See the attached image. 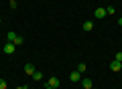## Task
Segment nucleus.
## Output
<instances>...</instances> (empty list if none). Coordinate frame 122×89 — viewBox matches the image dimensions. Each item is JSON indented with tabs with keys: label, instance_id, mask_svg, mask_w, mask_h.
Masks as SVG:
<instances>
[{
	"label": "nucleus",
	"instance_id": "f257e3e1",
	"mask_svg": "<svg viewBox=\"0 0 122 89\" xmlns=\"http://www.w3.org/2000/svg\"><path fill=\"white\" fill-rule=\"evenodd\" d=\"M14 51H16V45H14V42H8V45L2 47V53H4V55H12Z\"/></svg>",
	"mask_w": 122,
	"mask_h": 89
},
{
	"label": "nucleus",
	"instance_id": "f03ea898",
	"mask_svg": "<svg viewBox=\"0 0 122 89\" xmlns=\"http://www.w3.org/2000/svg\"><path fill=\"white\" fill-rule=\"evenodd\" d=\"M69 81H71V83H77V81H81V73H79V71H71Z\"/></svg>",
	"mask_w": 122,
	"mask_h": 89
},
{
	"label": "nucleus",
	"instance_id": "7ed1b4c3",
	"mask_svg": "<svg viewBox=\"0 0 122 89\" xmlns=\"http://www.w3.org/2000/svg\"><path fill=\"white\" fill-rule=\"evenodd\" d=\"M35 71H37L35 65H30V63H26V65H25V73H26L29 77H33V73H35Z\"/></svg>",
	"mask_w": 122,
	"mask_h": 89
},
{
	"label": "nucleus",
	"instance_id": "20e7f679",
	"mask_svg": "<svg viewBox=\"0 0 122 89\" xmlns=\"http://www.w3.org/2000/svg\"><path fill=\"white\" fill-rule=\"evenodd\" d=\"M110 69H112L114 73H118L122 69V63H118V61H112V63H110Z\"/></svg>",
	"mask_w": 122,
	"mask_h": 89
},
{
	"label": "nucleus",
	"instance_id": "39448f33",
	"mask_svg": "<svg viewBox=\"0 0 122 89\" xmlns=\"http://www.w3.org/2000/svg\"><path fill=\"white\" fill-rule=\"evenodd\" d=\"M81 87H83V89H92V87H94L92 79H83V77H81Z\"/></svg>",
	"mask_w": 122,
	"mask_h": 89
},
{
	"label": "nucleus",
	"instance_id": "423d86ee",
	"mask_svg": "<svg viewBox=\"0 0 122 89\" xmlns=\"http://www.w3.org/2000/svg\"><path fill=\"white\" fill-rule=\"evenodd\" d=\"M94 16H96V18H104V16H106V8H96Z\"/></svg>",
	"mask_w": 122,
	"mask_h": 89
},
{
	"label": "nucleus",
	"instance_id": "0eeeda50",
	"mask_svg": "<svg viewBox=\"0 0 122 89\" xmlns=\"http://www.w3.org/2000/svg\"><path fill=\"white\" fill-rule=\"evenodd\" d=\"M47 85H51V87H59V79H57V77H49Z\"/></svg>",
	"mask_w": 122,
	"mask_h": 89
},
{
	"label": "nucleus",
	"instance_id": "6e6552de",
	"mask_svg": "<svg viewBox=\"0 0 122 89\" xmlns=\"http://www.w3.org/2000/svg\"><path fill=\"white\" fill-rule=\"evenodd\" d=\"M81 28L86 30V33H90V30L94 28V22H92V20H86V22H83V26H81Z\"/></svg>",
	"mask_w": 122,
	"mask_h": 89
},
{
	"label": "nucleus",
	"instance_id": "1a4fd4ad",
	"mask_svg": "<svg viewBox=\"0 0 122 89\" xmlns=\"http://www.w3.org/2000/svg\"><path fill=\"white\" fill-rule=\"evenodd\" d=\"M6 37H8V42H14V41H16V37H18V34H16V33H12V30H10V33L6 34Z\"/></svg>",
	"mask_w": 122,
	"mask_h": 89
},
{
	"label": "nucleus",
	"instance_id": "9d476101",
	"mask_svg": "<svg viewBox=\"0 0 122 89\" xmlns=\"http://www.w3.org/2000/svg\"><path fill=\"white\" fill-rule=\"evenodd\" d=\"M33 79H35V81H41V79H43V73H41V71H35V73H33Z\"/></svg>",
	"mask_w": 122,
	"mask_h": 89
},
{
	"label": "nucleus",
	"instance_id": "9b49d317",
	"mask_svg": "<svg viewBox=\"0 0 122 89\" xmlns=\"http://www.w3.org/2000/svg\"><path fill=\"white\" fill-rule=\"evenodd\" d=\"M86 69H87L86 63H79V65H77V71H79V73H86Z\"/></svg>",
	"mask_w": 122,
	"mask_h": 89
},
{
	"label": "nucleus",
	"instance_id": "f8f14e48",
	"mask_svg": "<svg viewBox=\"0 0 122 89\" xmlns=\"http://www.w3.org/2000/svg\"><path fill=\"white\" fill-rule=\"evenodd\" d=\"M114 12H116V10H114V6H108V8H106V14H110V16H112Z\"/></svg>",
	"mask_w": 122,
	"mask_h": 89
},
{
	"label": "nucleus",
	"instance_id": "ddd939ff",
	"mask_svg": "<svg viewBox=\"0 0 122 89\" xmlns=\"http://www.w3.org/2000/svg\"><path fill=\"white\" fill-rule=\"evenodd\" d=\"M0 89H8V85H6L4 79H0Z\"/></svg>",
	"mask_w": 122,
	"mask_h": 89
},
{
	"label": "nucleus",
	"instance_id": "4468645a",
	"mask_svg": "<svg viewBox=\"0 0 122 89\" xmlns=\"http://www.w3.org/2000/svg\"><path fill=\"white\" fill-rule=\"evenodd\" d=\"M114 61H118V63H122V53H116V57H114Z\"/></svg>",
	"mask_w": 122,
	"mask_h": 89
},
{
	"label": "nucleus",
	"instance_id": "2eb2a0df",
	"mask_svg": "<svg viewBox=\"0 0 122 89\" xmlns=\"http://www.w3.org/2000/svg\"><path fill=\"white\" fill-rule=\"evenodd\" d=\"M10 2V6H12V8H16V0H8Z\"/></svg>",
	"mask_w": 122,
	"mask_h": 89
},
{
	"label": "nucleus",
	"instance_id": "dca6fc26",
	"mask_svg": "<svg viewBox=\"0 0 122 89\" xmlns=\"http://www.w3.org/2000/svg\"><path fill=\"white\" fill-rule=\"evenodd\" d=\"M118 24H120V26H122V18H118Z\"/></svg>",
	"mask_w": 122,
	"mask_h": 89
},
{
	"label": "nucleus",
	"instance_id": "f3484780",
	"mask_svg": "<svg viewBox=\"0 0 122 89\" xmlns=\"http://www.w3.org/2000/svg\"><path fill=\"white\" fill-rule=\"evenodd\" d=\"M45 89H55V87H51V85H47V87H45Z\"/></svg>",
	"mask_w": 122,
	"mask_h": 89
},
{
	"label": "nucleus",
	"instance_id": "a211bd4d",
	"mask_svg": "<svg viewBox=\"0 0 122 89\" xmlns=\"http://www.w3.org/2000/svg\"><path fill=\"white\" fill-rule=\"evenodd\" d=\"M16 89H26V87H25V85H20V87H16Z\"/></svg>",
	"mask_w": 122,
	"mask_h": 89
},
{
	"label": "nucleus",
	"instance_id": "6ab92c4d",
	"mask_svg": "<svg viewBox=\"0 0 122 89\" xmlns=\"http://www.w3.org/2000/svg\"><path fill=\"white\" fill-rule=\"evenodd\" d=\"M0 24H2V18H0Z\"/></svg>",
	"mask_w": 122,
	"mask_h": 89
},
{
	"label": "nucleus",
	"instance_id": "aec40b11",
	"mask_svg": "<svg viewBox=\"0 0 122 89\" xmlns=\"http://www.w3.org/2000/svg\"><path fill=\"white\" fill-rule=\"evenodd\" d=\"M0 53H2V47H0Z\"/></svg>",
	"mask_w": 122,
	"mask_h": 89
},
{
	"label": "nucleus",
	"instance_id": "412c9836",
	"mask_svg": "<svg viewBox=\"0 0 122 89\" xmlns=\"http://www.w3.org/2000/svg\"><path fill=\"white\" fill-rule=\"evenodd\" d=\"M92 89H96V87H92Z\"/></svg>",
	"mask_w": 122,
	"mask_h": 89
},
{
	"label": "nucleus",
	"instance_id": "4be33fe9",
	"mask_svg": "<svg viewBox=\"0 0 122 89\" xmlns=\"http://www.w3.org/2000/svg\"><path fill=\"white\" fill-rule=\"evenodd\" d=\"M79 89H83V87H79Z\"/></svg>",
	"mask_w": 122,
	"mask_h": 89
}]
</instances>
